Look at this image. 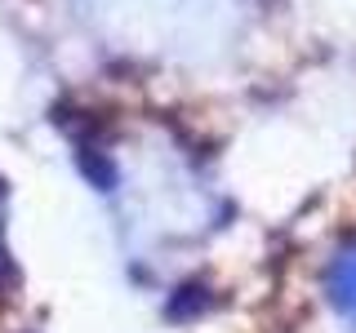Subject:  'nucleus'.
Listing matches in <instances>:
<instances>
[{"label":"nucleus","mask_w":356,"mask_h":333,"mask_svg":"<svg viewBox=\"0 0 356 333\" xmlns=\"http://www.w3.org/2000/svg\"><path fill=\"white\" fill-rule=\"evenodd\" d=\"M103 14L116 18L138 49L161 58H200L232 36L241 0H107Z\"/></svg>","instance_id":"f257e3e1"}]
</instances>
